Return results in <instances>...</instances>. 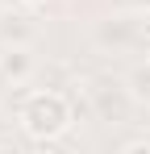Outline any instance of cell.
I'll return each mask as SVG.
<instances>
[{"mask_svg": "<svg viewBox=\"0 0 150 154\" xmlns=\"http://www.w3.org/2000/svg\"><path fill=\"white\" fill-rule=\"evenodd\" d=\"M21 125L29 137H38V142H50V137H58L63 129L71 125V104L67 96H58V92H33L21 108Z\"/></svg>", "mask_w": 150, "mask_h": 154, "instance_id": "obj_1", "label": "cell"}, {"mask_svg": "<svg viewBox=\"0 0 150 154\" xmlns=\"http://www.w3.org/2000/svg\"><path fill=\"white\" fill-rule=\"evenodd\" d=\"M29 71H33L29 46H4V54H0V79L21 83V79H29Z\"/></svg>", "mask_w": 150, "mask_h": 154, "instance_id": "obj_2", "label": "cell"}, {"mask_svg": "<svg viewBox=\"0 0 150 154\" xmlns=\"http://www.w3.org/2000/svg\"><path fill=\"white\" fill-rule=\"evenodd\" d=\"M0 42H4V46H29V42H33L29 17H21V13H4V21H0Z\"/></svg>", "mask_w": 150, "mask_h": 154, "instance_id": "obj_3", "label": "cell"}, {"mask_svg": "<svg viewBox=\"0 0 150 154\" xmlns=\"http://www.w3.org/2000/svg\"><path fill=\"white\" fill-rule=\"evenodd\" d=\"M8 8H29V4H42V0H4Z\"/></svg>", "mask_w": 150, "mask_h": 154, "instance_id": "obj_4", "label": "cell"}, {"mask_svg": "<svg viewBox=\"0 0 150 154\" xmlns=\"http://www.w3.org/2000/svg\"><path fill=\"white\" fill-rule=\"evenodd\" d=\"M133 4H138V8H146V13H150V0H133Z\"/></svg>", "mask_w": 150, "mask_h": 154, "instance_id": "obj_5", "label": "cell"}, {"mask_svg": "<svg viewBox=\"0 0 150 154\" xmlns=\"http://www.w3.org/2000/svg\"><path fill=\"white\" fill-rule=\"evenodd\" d=\"M146 33H150V21H146Z\"/></svg>", "mask_w": 150, "mask_h": 154, "instance_id": "obj_6", "label": "cell"}, {"mask_svg": "<svg viewBox=\"0 0 150 154\" xmlns=\"http://www.w3.org/2000/svg\"><path fill=\"white\" fill-rule=\"evenodd\" d=\"M146 67H150V58H146Z\"/></svg>", "mask_w": 150, "mask_h": 154, "instance_id": "obj_7", "label": "cell"}]
</instances>
